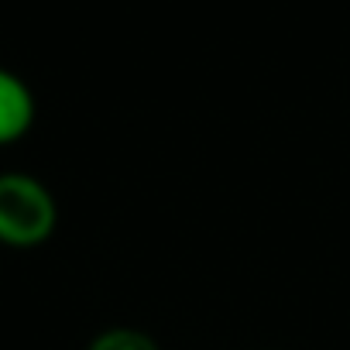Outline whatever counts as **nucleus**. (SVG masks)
<instances>
[{"label": "nucleus", "mask_w": 350, "mask_h": 350, "mask_svg": "<svg viewBox=\"0 0 350 350\" xmlns=\"http://www.w3.org/2000/svg\"><path fill=\"white\" fill-rule=\"evenodd\" d=\"M90 350H154V343L137 329H110V333H100Z\"/></svg>", "instance_id": "obj_3"}, {"label": "nucleus", "mask_w": 350, "mask_h": 350, "mask_svg": "<svg viewBox=\"0 0 350 350\" xmlns=\"http://www.w3.org/2000/svg\"><path fill=\"white\" fill-rule=\"evenodd\" d=\"M55 227L49 189L28 175H0V241L11 247L42 244Z\"/></svg>", "instance_id": "obj_1"}, {"label": "nucleus", "mask_w": 350, "mask_h": 350, "mask_svg": "<svg viewBox=\"0 0 350 350\" xmlns=\"http://www.w3.org/2000/svg\"><path fill=\"white\" fill-rule=\"evenodd\" d=\"M35 117V100L31 90L25 86L21 76L0 69V144L18 141Z\"/></svg>", "instance_id": "obj_2"}]
</instances>
